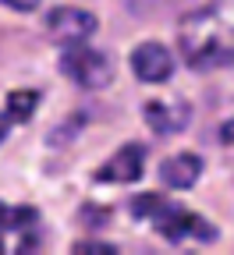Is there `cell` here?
<instances>
[{"mask_svg": "<svg viewBox=\"0 0 234 255\" xmlns=\"http://www.w3.org/2000/svg\"><path fill=\"white\" fill-rule=\"evenodd\" d=\"M178 39L188 68H234V0H213L185 14L178 25Z\"/></svg>", "mask_w": 234, "mask_h": 255, "instance_id": "6da1fadb", "label": "cell"}, {"mask_svg": "<svg viewBox=\"0 0 234 255\" xmlns=\"http://www.w3.org/2000/svg\"><path fill=\"white\" fill-rule=\"evenodd\" d=\"M60 71L68 75L75 85H82V89H103L114 78V64H110L107 53L78 43V46L60 53Z\"/></svg>", "mask_w": 234, "mask_h": 255, "instance_id": "7a4b0ae2", "label": "cell"}, {"mask_svg": "<svg viewBox=\"0 0 234 255\" xmlns=\"http://www.w3.org/2000/svg\"><path fill=\"white\" fill-rule=\"evenodd\" d=\"M43 28H46V36H50L53 43H60V46H78V43H85L92 32L99 28V21H96V14H89V11H82V7H53V11L46 14Z\"/></svg>", "mask_w": 234, "mask_h": 255, "instance_id": "3957f363", "label": "cell"}, {"mask_svg": "<svg viewBox=\"0 0 234 255\" xmlns=\"http://www.w3.org/2000/svg\"><path fill=\"white\" fill-rule=\"evenodd\" d=\"M156 231L167 241H185V238H199V241H213L217 227L192 213V209H178V206H163V213H156Z\"/></svg>", "mask_w": 234, "mask_h": 255, "instance_id": "277c9868", "label": "cell"}, {"mask_svg": "<svg viewBox=\"0 0 234 255\" xmlns=\"http://www.w3.org/2000/svg\"><path fill=\"white\" fill-rule=\"evenodd\" d=\"M142 167H146V149L139 142L131 145H121L103 167L96 170V181L99 184H131L142 177Z\"/></svg>", "mask_w": 234, "mask_h": 255, "instance_id": "5b68a950", "label": "cell"}, {"mask_svg": "<svg viewBox=\"0 0 234 255\" xmlns=\"http://www.w3.org/2000/svg\"><path fill=\"white\" fill-rule=\"evenodd\" d=\"M131 71H135L139 82L146 85H156V82H167L174 75V57L163 43H139L135 53H131Z\"/></svg>", "mask_w": 234, "mask_h": 255, "instance_id": "8992f818", "label": "cell"}, {"mask_svg": "<svg viewBox=\"0 0 234 255\" xmlns=\"http://www.w3.org/2000/svg\"><path fill=\"white\" fill-rule=\"evenodd\" d=\"M142 114L156 135H178L192 121V107L185 100H178V96H171V100H149L142 107Z\"/></svg>", "mask_w": 234, "mask_h": 255, "instance_id": "52a82bcc", "label": "cell"}, {"mask_svg": "<svg viewBox=\"0 0 234 255\" xmlns=\"http://www.w3.org/2000/svg\"><path fill=\"white\" fill-rule=\"evenodd\" d=\"M199 174H203V159H199L195 152H178L171 159H163V167H160V181L167 188H174V191L195 188Z\"/></svg>", "mask_w": 234, "mask_h": 255, "instance_id": "ba28073f", "label": "cell"}, {"mask_svg": "<svg viewBox=\"0 0 234 255\" xmlns=\"http://www.w3.org/2000/svg\"><path fill=\"white\" fill-rule=\"evenodd\" d=\"M36 107H39V92H32V89H14V92L7 96V114H11V121H28L32 114H36Z\"/></svg>", "mask_w": 234, "mask_h": 255, "instance_id": "9c48e42d", "label": "cell"}, {"mask_svg": "<svg viewBox=\"0 0 234 255\" xmlns=\"http://www.w3.org/2000/svg\"><path fill=\"white\" fill-rule=\"evenodd\" d=\"M167 202L160 195H139V199H131V213H135L139 220H156V213L163 209Z\"/></svg>", "mask_w": 234, "mask_h": 255, "instance_id": "30bf717a", "label": "cell"}, {"mask_svg": "<svg viewBox=\"0 0 234 255\" xmlns=\"http://www.w3.org/2000/svg\"><path fill=\"white\" fill-rule=\"evenodd\" d=\"M71 252L75 255H114L117 248L107 241H78V245H71Z\"/></svg>", "mask_w": 234, "mask_h": 255, "instance_id": "8fae6325", "label": "cell"}, {"mask_svg": "<svg viewBox=\"0 0 234 255\" xmlns=\"http://www.w3.org/2000/svg\"><path fill=\"white\" fill-rule=\"evenodd\" d=\"M39 216H36V209L32 206H18V209H11V227H32Z\"/></svg>", "mask_w": 234, "mask_h": 255, "instance_id": "7c38bea8", "label": "cell"}, {"mask_svg": "<svg viewBox=\"0 0 234 255\" xmlns=\"http://www.w3.org/2000/svg\"><path fill=\"white\" fill-rule=\"evenodd\" d=\"M82 223H89V227H92V223H99V227H103V223H107V209L103 206H82V216H78Z\"/></svg>", "mask_w": 234, "mask_h": 255, "instance_id": "4fadbf2b", "label": "cell"}, {"mask_svg": "<svg viewBox=\"0 0 234 255\" xmlns=\"http://www.w3.org/2000/svg\"><path fill=\"white\" fill-rule=\"evenodd\" d=\"M4 7H11V11H36L39 7V0H0Z\"/></svg>", "mask_w": 234, "mask_h": 255, "instance_id": "5bb4252c", "label": "cell"}, {"mask_svg": "<svg viewBox=\"0 0 234 255\" xmlns=\"http://www.w3.org/2000/svg\"><path fill=\"white\" fill-rule=\"evenodd\" d=\"M220 142H227V145H234V117L220 128Z\"/></svg>", "mask_w": 234, "mask_h": 255, "instance_id": "9a60e30c", "label": "cell"}, {"mask_svg": "<svg viewBox=\"0 0 234 255\" xmlns=\"http://www.w3.org/2000/svg\"><path fill=\"white\" fill-rule=\"evenodd\" d=\"M7 128H11V114H0V142L7 138Z\"/></svg>", "mask_w": 234, "mask_h": 255, "instance_id": "2e32d148", "label": "cell"}, {"mask_svg": "<svg viewBox=\"0 0 234 255\" xmlns=\"http://www.w3.org/2000/svg\"><path fill=\"white\" fill-rule=\"evenodd\" d=\"M0 227H11V209L0 202Z\"/></svg>", "mask_w": 234, "mask_h": 255, "instance_id": "e0dca14e", "label": "cell"}, {"mask_svg": "<svg viewBox=\"0 0 234 255\" xmlns=\"http://www.w3.org/2000/svg\"><path fill=\"white\" fill-rule=\"evenodd\" d=\"M0 252H4V245H0Z\"/></svg>", "mask_w": 234, "mask_h": 255, "instance_id": "ac0fdd59", "label": "cell"}]
</instances>
